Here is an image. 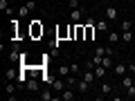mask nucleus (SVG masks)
<instances>
[{
    "mask_svg": "<svg viewBox=\"0 0 135 101\" xmlns=\"http://www.w3.org/2000/svg\"><path fill=\"white\" fill-rule=\"evenodd\" d=\"M83 18H86V9H81V7L70 9V20H72V23H81Z\"/></svg>",
    "mask_w": 135,
    "mask_h": 101,
    "instance_id": "obj_1",
    "label": "nucleus"
},
{
    "mask_svg": "<svg viewBox=\"0 0 135 101\" xmlns=\"http://www.w3.org/2000/svg\"><path fill=\"white\" fill-rule=\"evenodd\" d=\"M50 85H52V90H56L59 94H61V92H63V90H65V88H68V83L63 81V79H54V81L50 83Z\"/></svg>",
    "mask_w": 135,
    "mask_h": 101,
    "instance_id": "obj_2",
    "label": "nucleus"
},
{
    "mask_svg": "<svg viewBox=\"0 0 135 101\" xmlns=\"http://www.w3.org/2000/svg\"><path fill=\"white\" fill-rule=\"evenodd\" d=\"M81 79H83V81H88V83L92 85V83H95V79H97V74H95V70H88V67H86V70L81 72Z\"/></svg>",
    "mask_w": 135,
    "mask_h": 101,
    "instance_id": "obj_3",
    "label": "nucleus"
},
{
    "mask_svg": "<svg viewBox=\"0 0 135 101\" xmlns=\"http://www.w3.org/2000/svg\"><path fill=\"white\" fill-rule=\"evenodd\" d=\"M126 72H128V65H126V63H117V65L113 67V74H115V77H124Z\"/></svg>",
    "mask_w": 135,
    "mask_h": 101,
    "instance_id": "obj_4",
    "label": "nucleus"
},
{
    "mask_svg": "<svg viewBox=\"0 0 135 101\" xmlns=\"http://www.w3.org/2000/svg\"><path fill=\"white\" fill-rule=\"evenodd\" d=\"M41 34H43V25H41V20H34V23H32V36H34V38H38Z\"/></svg>",
    "mask_w": 135,
    "mask_h": 101,
    "instance_id": "obj_5",
    "label": "nucleus"
},
{
    "mask_svg": "<svg viewBox=\"0 0 135 101\" xmlns=\"http://www.w3.org/2000/svg\"><path fill=\"white\" fill-rule=\"evenodd\" d=\"M95 27H97V32H101V34H108V32H110V27H108V18L106 20H97Z\"/></svg>",
    "mask_w": 135,
    "mask_h": 101,
    "instance_id": "obj_6",
    "label": "nucleus"
},
{
    "mask_svg": "<svg viewBox=\"0 0 135 101\" xmlns=\"http://www.w3.org/2000/svg\"><path fill=\"white\" fill-rule=\"evenodd\" d=\"M106 18L113 20V23L119 18V11H117V7H108V9H106Z\"/></svg>",
    "mask_w": 135,
    "mask_h": 101,
    "instance_id": "obj_7",
    "label": "nucleus"
},
{
    "mask_svg": "<svg viewBox=\"0 0 135 101\" xmlns=\"http://www.w3.org/2000/svg\"><path fill=\"white\" fill-rule=\"evenodd\" d=\"M83 27H86V41H92V36H95V25L92 23H83Z\"/></svg>",
    "mask_w": 135,
    "mask_h": 101,
    "instance_id": "obj_8",
    "label": "nucleus"
},
{
    "mask_svg": "<svg viewBox=\"0 0 135 101\" xmlns=\"http://www.w3.org/2000/svg\"><path fill=\"white\" fill-rule=\"evenodd\" d=\"M61 99H63V101H72V99H74V90H72L70 85H68L65 90L61 92Z\"/></svg>",
    "mask_w": 135,
    "mask_h": 101,
    "instance_id": "obj_9",
    "label": "nucleus"
},
{
    "mask_svg": "<svg viewBox=\"0 0 135 101\" xmlns=\"http://www.w3.org/2000/svg\"><path fill=\"white\" fill-rule=\"evenodd\" d=\"M25 90H29V92H36V90H38V81H36V79H29V81L25 83Z\"/></svg>",
    "mask_w": 135,
    "mask_h": 101,
    "instance_id": "obj_10",
    "label": "nucleus"
},
{
    "mask_svg": "<svg viewBox=\"0 0 135 101\" xmlns=\"http://www.w3.org/2000/svg\"><path fill=\"white\" fill-rule=\"evenodd\" d=\"M131 85H133V77H131V72H128V74L122 77V88L126 90V88H131Z\"/></svg>",
    "mask_w": 135,
    "mask_h": 101,
    "instance_id": "obj_11",
    "label": "nucleus"
},
{
    "mask_svg": "<svg viewBox=\"0 0 135 101\" xmlns=\"http://www.w3.org/2000/svg\"><path fill=\"white\" fill-rule=\"evenodd\" d=\"M77 90L79 92H88V90H90V83L83 81V79H79V81H77Z\"/></svg>",
    "mask_w": 135,
    "mask_h": 101,
    "instance_id": "obj_12",
    "label": "nucleus"
},
{
    "mask_svg": "<svg viewBox=\"0 0 135 101\" xmlns=\"http://www.w3.org/2000/svg\"><path fill=\"white\" fill-rule=\"evenodd\" d=\"M18 16H20V18H27V16H29V7H27V2H23V5L18 7Z\"/></svg>",
    "mask_w": 135,
    "mask_h": 101,
    "instance_id": "obj_13",
    "label": "nucleus"
},
{
    "mask_svg": "<svg viewBox=\"0 0 135 101\" xmlns=\"http://www.w3.org/2000/svg\"><path fill=\"white\" fill-rule=\"evenodd\" d=\"M41 99H43V101H54V99H56V94H52L50 90H43V92H41Z\"/></svg>",
    "mask_w": 135,
    "mask_h": 101,
    "instance_id": "obj_14",
    "label": "nucleus"
},
{
    "mask_svg": "<svg viewBox=\"0 0 135 101\" xmlns=\"http://www.w3.org/2000/svg\"><path fill=\"white\" fill-rule=\"evenodd\" d=\"M110 92H113V85H110V83H101V94H99V97L110 94Z\"/></svg>",
    "mask_w": 135,
    "mask_h": 101,
    "instance_id": "obj_15",
    "label": "nucleus"
},
{
    "mask_svg": "<svg viewBox=\"0 0 135 101\" xmlns=\"http://www.w3.org/2000/svg\"><path fill=\"white\" fill-rule=\"evenodd\" d=\"M108 41H110V43H115V41H122V34H117V32H108Z\"/></svg>",
    "mask_w": 135,
    "mask_h": 101,
    "instance_id": "obj_16",
    "label": "nucleus"
},
{
    "mask_svg": "<svg viewBox=\"0 0 135 101\" xmlns=\"http://www.w3.org/2000/svg\"><path fill=\"white\" fill-rule=\"evenodd\" d=\"M16 77H18V74H16L14 70H11V67H9V70H7V72H5V81H14Z\"/></svg>",
    "mask_w": 135,
    "mask_h": 101,
    "instance_id": "obj_17",
    "label": "nucleus"
},
{
    "mask_svg": "<svg viewBox=\"0 0 135 101\" xmlns=\"http://www.w3.org/2000/svg\"><path fill=\"white\" fill-rule=\"evenodd\" d=\"M5 92H7V94H14V92H16V85H14L11 81H7V83H5Z\"/></svg>",
    "mask_w": 135,
    "mask_h": 101,
    "instance_id": "obj_18",
    "label": "nucleus"
},
{
    "mask_svg": "<svg viewBox=\"0 0 135 101\" xmlns=\"http://www.w3.org/2000/svg\"><path fill=\"white\" fill-rule=\"evenodd\" d=\"M70 72H72V70H70V65H61V67H59V74H61V77H68Z\"/></svg>",
    "mask_w": 135,
    "mask_h": 101,
    "instance_id": "obj_19",
    "label": "nucleus"
},
{
    "mask_svg": "<svg viewBox=\"0 0 135 101\" xmlns=\"http://www.w3.org/2000/svg\"><path fill=\"white\" fill-rule=\"evenodd\" d=\"M95 74H97V79H101L104 74H106V67H104V65H97L95 67Z\"/></svg>",
    "mask_w": 135,
    "mask_h": 101,
    "instance_id": "obj_20",
    "label": "nucleus"
},
{
    "mask_svg": "<svg viewBox=\"0 0 135 101\" xmlns=\"http://www.w3.org/2000/svg\"><path fill=\"white\" fill-rule=\"evenodd\" d=\"M122 41H124V43H131V41H133V34H131V29H128V32H122Z\"/></svg>",
    "mask_w": 135,
    "mask_h": 101,
    "instance_id": "obj_21",
    "label": "nucleus"
},
{
    "mask_svg": "<svg viewBox=\"0 0 135 101\" xmlns=\"http://www.w3.org/2000/svg\"><path fill=\"white\" fill-rule=\"evenodd\" d=\"M101 65L106 67V70H110V67H113V58H106V56H104V58H101Z\"/></svg>",
    "mask_w": 135,
    "mask_h": 101,
    "instance_id": "obj_22",
    "label": "nucleus"
},
{
    "mask_svg": "<svg viewBox=\"0 0 135 101\" xmlns=\"http://www.w3.org/2000/svg\"><path fill=\"white\" fill-rule=\"evenodd\" d=\"M77 81H79L77 77H68V79H65V83H68L70 88H77Z\"/></svg>",
    "mask_w": 135,
    "mask_h": 101,
    "instance_id": "obj_23",
    "label": "nucleus"
},
{
    "mask_svg": "<svg viewBox=\"0 0 135 101\" xmlns=\"http://www.w3.org/2000/svg\"><path fill=\"white\" fill-rule=\"evenodd\" d=\"M133 97H135V83L131 88H126V99H133Z\"/></svg>",
    "mask_w": 135,
    "mask_h": 101,
    "instance_id": "obj_24",
    "label": "nucleus"
},
{
    "mask_svg": "<svg viewBox=\"0 0 135 101\" xmlns=\"http://www.w3.org/2000/svg\"><path fill=\"white\" fill-rule=\"evenodd\" d=\"M119 27H122V32H128V29H131V23H128V20H122Z\"/></svg>",
    "mask_w": 135,
    "mask_h": 101,
    "instance_id": "obj_25",
    "label": "nucleus"
},
{
    "mask_svg": "<svg viewBox=\"0 0 135 101\" xmlns=\"http://www.w3.org/2000/svg\"><path fill=\"white\" fill-rule=\"evenodd\" d=\"M70 70H72V74H81V67H79L77 63H72V65H70Z\"/></svg>",
    "mask_w": 135,
    "mask_h": 101,
    "instance_id": "obj_26",
    "label": "nucleus"
},
{
    "mask_svg": "<svg viewBox=\"0 0 135 101\" xmlns=\"http://www.w3.org/2000/svg\"><path fill=\"white\" fill-rule=\"evenodd\" d=\"M9 9V2H7V0H0V11H7Z\"/></svg>",
    "mask_w": 135,
    "mask_h": 101,
    "instance_id": "obj_27",
    "label": "nucleus"
},
{
    "mask_svg": "<svg viewBox=\"0 0 135 101\" xmlns=\"http://www.w3.org/2000/svg\"><path fill=\"white\" fill-rule=\"evenodd\" d=\"M68 7H70V9H77V7H79V0H70V2H68Z\"/></svg>",
    "mask_w": 135,
    "mask_h": 101,
    "instance_id": "obj_28",
    "label": "nucleus"
},
{
    "mask_svg": "<svg viewBox=\"0 0 135 101\" xmlns=\"http://www.w3.org/2000/svg\"><path fill=\"white\" fill-rule=\"evenodd\" d=\"M27 7H29V11H34L36 9V0H27Z\"/></svg>",
    "mask_w": 135,
    "mask_h": 101,
    "instance_id": "obj_29",
    "label": "nucleus"
},
{
    "mask_svg": "<svg viewBox=\"0 0 135 101\" xmlns=\"http://www.w3.org/2000/svg\"><path fill=\"white\" fill-rule=\"evenodd\" d=\"M95 54H99V56H106V47H97Z\"/></svg>",
    "mask_w": 135,
    "mask_h": 101,
    "instance_id": "obj_30",
    "label": "nucleus"
},
{
    "mask_svg": "<svg viewBox=\"0 0 135 101\" xmlns=\"http://www.w3.org/2000/svg\"><path fill=\"white\" fill-rule=\"evenodd\" d=\"M126 65H128V72L135 74V63H126Z\"/></svg>",
    "mask_w": 135,
    "mask_h": 101,
    "instance_id": "obj_31",
    "label": "nucleus"
},
{
    "mask_svg": "<svg viewBox=\"0 0 135 101\" xmlns=\"http://www.w3.org/2000/svg\"><path fill=\"white\" fill-rule=\"evenodd\" d=\"M133 34H135V29H133Z\"/></svg>",
    "mask_w": 135,
    "mask_h": 101,
    "instance_id": "obj_32",
    "label": "nucleus"
}]
</instances>
